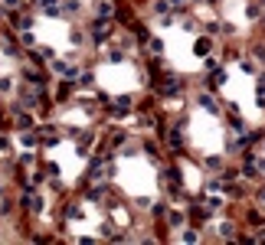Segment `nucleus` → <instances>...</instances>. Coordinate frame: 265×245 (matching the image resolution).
<instances>
[{
  "label": "nucleus",
  "instance_id": "1",
  "mask_svg": "<svg viewBox=\"0 0 265 245\" xmlns=\"http://www.w3.org/2000/svg\"><path fill=\"white\" fill-rule=\"evenodd\" d=\"M187 92V79H180L174 72H161V82H157V95L161 98H180Z\"/></svg>",
  "mask_w": 265,
  "mask_h": 245
},
{
  "label": "nucleus",
  "instance_id": "2",
  "mask_svg": "<svg viewBox=\"0 0 265 245\" xmlns=\"http://www.w3.org/2000/svg\"><path fill=\"white\" fill-rule=\"evenodd\" d=\"M88 33H92V43L95 46H105V43H111V36H115V23L105 20V17H92Z\"/></svg>",
  "mask_w": 265,
  "mask_h": 245
},
{
  "label": "nucleus",
  "instance_id": "3",
  "mask_svg": "<svg viewBox=\"0 0 265 245\" xmlns=\"http://www.w3.org/2000/svg\"><path fill=\"white\" fill-rule=\"evenodd\" d=\"M3 20H7L10 30L23 33V30H33L36 17H33V10H7V13H3Z\"/></svg>",
  "mask_w": 265,
  "mask_h": 245
},
{
  "label": "nucleus",
  "instance_id": "4",
  "mask_svg": "<svg viewBox=\"0 0 265 245\" xmlns=\"http://www.w3.org/2000/svg\"><path fill=\"white\" fill-rule=\"evenodd\" d=\"M17 206H20V209H23L26 216H36V213H43V196H40V193H36L33 186H23L20 203H17Z\"/></svg>",
  "mask_w": 265,
  "mask_h": 245
},
{
  "label": "nucleus",
  "instance_id": "5",
  "mask_svg": "<svg viewBox=\"0 0 265 245\" xmlns=\"http://www.w3.org/2000/svg\"><path fill=\"white\" fill-rule=\"evenodd\" d=\"M203 82H206V88H220L223 82H226V65H223L220 59H206V75H203Z\"/></svg>",
  "mask_w": 265,
  "mask_h": 245
},
{
  "label": "nucleus",
  "instance_id": "6",
  "mask_svg": "<svg viewBox=\"0 0 265 245\" xmlns=\"http://www.w3.org/2000/svg\"><path fill=\"white\" fill-rule=\"evenodd\" d=\"M40 131V141H43V147H56L59 141H62V131L56 128V124H36Z\"/></svg>",
  "mask_w": 265,
  "mask_h": 245
},
{
  "label": "nucleus",
  "instance_id": "7",
  "mask_svg": "<svg viewBox=\"0 0 265 245\" xmlns=\"http://www.w3.org/2000/svg\"><path fill=\"white\" fill-rule=\"evenodd\" d=\"M213 49H216V36H200L197 43H193V53H197L200 59H210Z\"/></svg>",
  "mask_w": 265,
  "mask_h": 245
},
{
  "label": "nucleus",
  "instance_id": "8",
  "mask_svg": "<svg viewBox=\"0 0 265 245\" xmlns=\"http://www.w3.org/2000/svg\"><path fill=\"white\" fill-rule=\"evenodd\" d=\"M197 105L203 108V111L216 115V111H220V98H216V95H210V92H197Z\"/></svg>",
  "mask_w": 265,
  "mask_h": 245
},
{
  "label": "nucleus",
  "instance_id": "9",
  "mask_svg": "<svg viewBox=\"0 0 265 245\" xmlns=\"http://www.w3.org/2000/svg\"><path fill=\"white\" fill-rule=\"evenodd\" d=\"M95 17L115 20V17H118V3H115V0H99V3H95Z\"/></svg>",
  "mask_w": 265,
  "mask_h": 245
},
{
  "label": "nucleus",
  "instance_id": "10",
  "mask_svg": "<svg viewBox=\"0 0 265 245\" xmlns=\"http://www.w3.org/2000/svg\"><path fill=\"white\" fill-rule=\"evenodd\" d=\"M0 53H7V56H20V46H17V40H13L7 30H0Z\"/></svg>",
  "mask_w": 265,
  "mask_h": 245
},
{
  "label": "nucleus",
  "instance_id": "11",
  "mask_svg": "<svg viewBox=\"0 0 265 245\" xmlns=\"http://www.w3.org/2000/svg\"><path fill=\"white\" fill-rule=\"evenodd\" d=\"M226 128H229L232 134H245V131H249V124H245V118H243V115L229 111V118H226Z\"/></svg>",
  "mask_w": 265,
  "mask_h": 245
},
{
  "label": "nucleus",
  "instance_id": "12",
  "mask_svg": "<svg viewBox=\"0 0 265 245\" xmlns=\"http://www.w3.org/2000/svg\"><path fill=\"white\" fill-rule=\"evenodd\" d=\"M220 235H223V239H236V242L243 239V232H239V225H236V223H220Z\"/></svg>",
  "mask_w": 265,
  "mask_h": 245
},
{
  "label": "nucleus",
  "instance_id": "13",
  "mask_svg": "<svg viewBox=\"0 0 265 245\" xmlns=\"http://www.w3.org/2000/svg\"><path fill=\"white\" fill-rule=\"evenodd\" d=\"M164 219H167L170 229H183V225H187V213H167Z\"/></svg>",
  "mask_w": 265,
  "mask_h": 245
},
{
  "label": "nucleus",
  "instance_id": "14",
  "mask_svg": "<svg viewBox=\"0 0 265 245\" xmlns=\"http://www.w3.org/2000/svg\"><path fill=\"white\" fill-rule=\"evenodd\" d=\"M66 219H82V203H79V200L66 203Z\"/></svg>",
  "mask_w": 265,
  "mask_h": 245
},
{
  "label": "nucleus",
  "instance_id": "15",
  "mask_svg": "<svg viewBox=\"0 0 265 245\" xmlns=\"http://www.w3.org/2000/svg\"><path fill=\"white\" fill-rule=\"evenodd\" d=\"M239 69H243L245 75H259V62H255V59H249V56H243V59H239Z\"/></svg>",
  "mask_w": 265,
  "mask_h": 245
},
{
  "label": "nucleus",
  "instance_id": "16",
  "mask_svg": "<svg viewBox=\"0 0 265 245\" xmlns=\"http://www.w3.org/2000/svg\"><path fill=\"white\" fill-rule=\"evenodd\" d=\"M203 163H206V170H216V173H223V170H226V160H223V157H213V154H210L206 160H203Z\"/></svg>",
  "mask_w": 265,
  "mask_h": 245
},
{
  "label": "nucleus",
  "instance_id": "17",
  "mask_svg": "<svg viewBox=\"0 0 265 245\" xmlns=\"http://www.w3.org/2000/svg\"><path fill=\"white\" fill-rule=\"evenodd\" d=\"M147 53H151V56H161V53H164V43H161L157 36H147Z\"/></svg>",
  "mask_w": 265,
  "mask_h": 245
},
{
  "label": "nucleus",
  "instance_id": "18",
  "mask_svg": "<svg viewBox=\"0 0 265 245\" xmlns=\"http://www.w3.org/2000/svg\"><path fill=\"white\" fill-rule=\"evenodd\" d=\"M177 239H180V242H200V239H203V235H200L197 229H183V232L177 235Z\"/></svg>",
  "mask_w": 265,
  "mask_h": 245
},
{
  "label": "nucleus",
  "instance_id": "19",
  "mask_svg": "<svg viewBox=\"0 0 265 245\" xmlns=\"http://www.w3.org/2000/svg\"><path fill=\"white\" fill-rule=\"evenodd\" d=\"M20 43H23V49H33V46H36L33 30H23V33H20Z\"/></svg>",
  "mask_w": 265,
  "mask_h": 245
},
{
  "label": "nucleus",
  "instance_id": "20",
  "mask_svg": "<svg viewBox=\"0 0 265 245\" xmlns=\"http://www.w3.org/2000/svg\"><path fill=\"white\" fill-rule=\"evenodd\" d=\"M13 206H17V203H13L10 196H0V216H10V213H13Z\"/></svg>",
  "mask_w": 265,
  "mask_h": 245
},
{
  "label": "nucleus",
  "instance_id": "21",
  "mask_svg": "<svg viewBox=\"0 0 265 245\" xmlns=\"http://www.w3.org/2000/svg\"><path fill=\"white\" fill-rule=\"evenodd\" d=\"M0 154H3V157H10V154H13V141L7 138V134H0Z\"/></svg>",
  "mask_w": 265,
  "mask_h": 245
},
{
  "label": "nucleus",
  "instance_id": "22",
  "mask_svg": "<svg viewBox=\"0 0 265 245\" xmlns=\"http://www.w3.org/2000/svg\"><path fill=\"white\" fill-rule=\"evenodd\" d=\"M151 213H154V219H164V216L170 213V206H167V203H154V206H151Z\"/></svg>",
  "mask_w": 265,
  "mask_h": 245
},
{
  "label": "nucleus",
  "instance_id": "23",
  "mask_svg": "<svg viewBox=\"0 0 265 245\" xmlns=\"http://www.w3.org/2000/svg\"><path fill=\"white\" fill-rule=\"evenodd\" d=\"M13 88H17V82H13V79H3V75H0V95H10Z\"/></svg>",
  "mask_w": 265,
  "mask_h": 245
},
{
  "label": "nucleus",
  "instance_id": "24",
  "mask_svg": "<svg viewBox=\"0 0 265 245\" xmlns=\"http://www.w3.org/2000/svg\"><path fill=\"white\" fill-rule=\"evenodd\" d=\"M62 13H69V17H72V13H82V3H79V0H69V3H62Z\"/></svg>",
  "mask_w": 265,
  "mask_h": 245
},
{
  "label": "nucleus",
  "instance_id": "25",
  "mask_svg": "<svg viewBox=\"0 0 265 245\" xmlns=\"http://www.w3.org/2000/svg\"><path fill=\"white\" fill-rule=\"evenodd\" d=\"M144 154L151 160H161V147H157V144H144Z\"/></svg>",
  "mask_w": 265,
  "mask_h": 245
},
{
  "label": "nucleus",
  "instance_id": "26",
  "mask_svg": "<svg viewBox=\"0 0 265 245\" xmlns=\"http://www.w3.org/2000/svg\"><path fill=\"white\" fill-rule=\"evenodd\" d=\"M0 7H3V13H7V10H20L23 0H0Z\"/></svg>",
  "mask_w": 265,
  "mask_h": 245
},
{
  "label": "nucleus",
  "instance_id": "27",
  "mask_svg": "<svg viewBox=\"0 0 265 245\" xmlns=\"http://www.w3.org/2000/svg\"><path fill=\"white\" fill-rule=\"evenodd\" d=\"M255 200H259V203H265V186H259V190H255Z\"/></svg>",
  "mask_w": 265,
  "mask_h": 245
},
{
  "label": "nucleus",
  "instance_id": "28",
  "mask_svg": "<svg viewBox=\"0 0 265 245\" xmlns=\"http://www.w3.org/2000/svg\"><path fill=\"white\" fill-rule=\"evenodd\" d=\"M203 3H210V7H216V3H220V0H203Z\"/></svg>",
  "mask_w": 265,
  "mask_h": 245
},
{
  "label": "nucleus",
  "instance_id": "29",
  "mask_svg": "<svg viewBox=\"0 0 265 245\" xmlns=\"http://www.w3.org/2000/svg\"><path fill=\"white\" fill-rule=\"evenodd\" d=\"M259 23H262V30H265V13H262V17H259Z\"/></svg>",
  "mask_w": 265,
  "mask_h": 245
},
{
  "label": "nucleus",
  "instance_id": "30",
  "mask_svg": "<svg viewBox=\"0 0 265 245\" xmlns=\"http://www.w3.org/2000/svg\"><path fill=\"white\" fill-rule=\"evenodd\" d=\"M259 144H262V147H259V150H265V134H262V141H259Z\"/></svg>",
  "mask_w": 265,
  "mask_h": 245
},
{
  "label": "nucleus",
  "instance_id": "31",
  "mask_svg": "<svg viewBox=\"0 0 265 245\" xmlns=\"http://www.w3.org/2000/svg\"><path fill=\"white\" fill-rule=\"evenodd\" d=\"M0 177H3V173H0Z\"/></svg>",
  "mask_w": 265,
  "mask_h": 245
},
{
  "label": "nucleus",
  "instance_id": "32",
  "mask_svg": "<svg viewBox=\"0 0 265 245\" xmlns=\"http://www.w3.org/2000/svg\"><path fill=\"white\" fill-rule=\"evenodd\" d=\"M0 121H3V118H0Z\"/></svg>",
  "mask_w": 265,
  "mask_h": 245
}]
</instances>
